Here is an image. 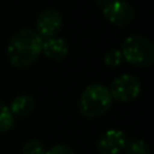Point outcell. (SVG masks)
<instances>
[{"label":"cell","instance_id":"9c48e42d","mask_svg":"<svg viewBox=\"0 0 154 154\" xmlns=\"http://www.w3.org/2000/svg\"><path fill=\"white\" fill-rule=\"evenodd\" d=\"M35 107V101L30 95L23 94L13 99V101L10 105V111L14 117H26L29 116Z\"/></svg>","mask_w":154,"mask_h":154},{"label":"cell","instance_id":"52a82bcc","mask_svg":"<svg viewBox=\"0 0 154 154\" xmlns=\"http://www.w3.org/2000/svg\"><path fill=\"white\" fill-rule=\"evenodd\" d=\"M126 135L118 129H111L103 132L96 142V149L100 154H119L126 144Z\"/></svg>","mask_w":154,"mask_h":154},{"label":"cell","instance_id":"7c38bea8","mask_svg":"<svg viewBox=\"0 0 154 154\" xmlns=\"http://www.w3.org/2000/svg\"><path fill=\"white\" fill-rule=\"evenodd\" d=\"M103 61L109 67H118V66H120L123 64V61H124L122 51L120 49H111V51H108L105 54V57H103Z\"/></svg>","mask_w":154,"mask_h":154},{"label":"cell","instance_id":"4fadbf2b","mask_svg":"<svg viewBox=\"0 0 154 154\" xmlns=\"http://www.w3.org/2000/svg\"><path fill=\"white\" fill-rule=\"evenodd\" d=\"M46 149L41 141L38 140H29L23 144L22 154H45Z\"/></svg>","mask_w":154,"mask_h":154},{"label":"cell","instance_id":"6da1fadb","mask_svg":"<svg viewBox=\"0 0 154 154\" xmlns=\"http://www.w3.org/2000/svg\"><path fill=\"white\" fill-rule=\"evenodd\" d=\"M42 49V38L37 32L23 29L14 34L7 46V58L14 67H26L36 61Z\"/></svg>","mask_w":154,"mask_h":154},{"label":"cell","instance_id":"9a60e30c","mask_svg":"<svg viewBox=\"0 0 154 154\" xmlns=\"http://www.w3.org/2000/svg\"><path fill=\"white\" fill-rule=\"evenodd\" d=\"M106 1H107V0H96V4H97V5H99V7L101 8V7L106 4Z\"/></svg>","mask_w":154,"mask_h":154},{"label":"cell","instance_id":"277c9868","mask_svg":"<svg viewBox=\"0 0 154 154\" xmlns=\"http://www.w3.org/2000/svg\"><path fill=\"white\" fill-rule=\"evenodd\" d=\"M112 99L120 102H129L135 100L141 93V83L134 75L124 73L118 76L109 87Z\"/></svg>","mask_w":154,"mask_h":154},{"label":"cell","instance_id":"ba28073f","mask_svg":"<svg viewBox=\"0 0 154 154\" xmlns=\"http://www.w3.org/2000/svg\"><path fill=\"white\" fill-rule=\"evenodd\" d=\"M41 52L52 60H61L69 53L67 43L64 38L60 37H49L42 40V49Z\"/></svg>","mask_w":154,"mask_h":154},{"label":"cell","instance_id":"5bb4252c","mask_svg":"<svg viewBox=\"0 0 154 154\" xmlns=\"http://www.w3.org/2000/svg\"><path fill=\"white\" fill-rule=\"evenodd\" d=\"M45 154H75L73 150L65 144H55Z\"/></svg>","mask_w":154,"mask_h":154},{"label":"cell","instance_id":"8fae6325","mask_svg":"<svg viewBox=\"0 0 154 154\" xmlns=\"http://www.w3.org/2000/svg\"><path fill=\"white\" fill-rule=\"evenodd\" d=\"M124 149H126L128 154H149L148 144L140 138H132L130 141H126Z\"/></svg>","mask_w":154,"mask_h":154},{"label":"cell","instance_id":"30bf717a","mask_svg":"<svg viewBox=\"0 0 154 154\" xmlns=\"http://www.w3.org/2000/svg\"><path fill=\"white\" fill-rule=\"evenodd\" d=\"M14 125V116L10 108L0 101V132H6L11 130Z\"/></svg>","mask_w":154,"mask_h":154},{"label":"cell","instance_id":"3957f363","mask_svg":"<svg viewBox=\"0 0 154 154\" xmlns=\"http://www.w3.org/2000/svg\"><path fill=\"white\" fill-rule=\"evenodd\" d=\"M120 51L123 58L135 66L147 67L154 63V46L144 36L135 35L126 37Z\"/></svg>","mask_w":154,"mask_h":154},{"label":"cell","instance_id":"7a4b0ae2","mask_svg":"<svg viewBox=\"0 0 154 154\" xmlns=\"http://www.w3.org/2000/svg\"><path fill=\"white\" fill-rule=\"evenodd\" d=\"M112 100L108 88L102 84H91L79 96V111L87 118H95L103 114L111 107Z\"/></svg>","mask_w":154,"mask_h":154},{"label":"cell","instance_id":"5b68a950","mask_svg":"<svg viewBox=\"0 0 154 154\" xmlns=\"http://www.w3.org/2000/svg\"><path fill=\"white\" fill-rule=\"evenodd\" d=\"M105 18L116 26H125L134 19L135 11L132 6L124 0H107L101 7Z\"/></svg>","mask_w":154,"mask_h":154},{"label":"cell","instance_id":"8992f818","mask_svg":"<svg viewBox=\"0 0 154 154\" xmlns=\"http://www.w3.org/2000/svg\"><path fill=\"white\" fill-rule=\"evenodd\" d=\"M63 26V18L54 8L42 11L36 19V30L41 38L54 37Z\"/></svg>","mask_w":154,"mask_h":154}]
</instances>
